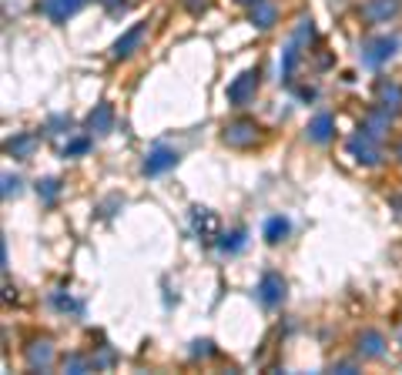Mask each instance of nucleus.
Here are the masks:
<instances>
[{
  "instance_id": "nucleus-1",
  "label": "nucleus",
  "mask_w": 402,
  "mask_h": 375,
  "mask_svg": "<svg viewBox=\"0 0 402 375\" xmlns=\"http://www.w3.org/2000/svg\"><path fill=\"white\" fill-rule=\"evenodd\" d=\"M349 154L362 165H379V158H383L379 138H372L369 131H359L355 138H349Z\"/></svg>"
},
{
  "instance_id": "nucleus-2",
  "label": "nucleus",
  "mask_w": 402,
  "mask_h": 375,
  "mask_svg": "<svg viewBox=\"0 0 402 375\" xmlns=\"http://www.w3.org/2000/svg\"><path fill=\"white\" fill-rule=\"evenodd\" d=\"M396 47H399V38H372V40H365V47H362V64L365 67H379V64H385L389 57L396 54Z\"/></svg>"
},
{
  "instance_id": "nucleus-3",
  "label": "nucleus",
  "mask_w": 402,
  "mask_h": 375,
  "mask_svg": "<svg viewBox=\"0 0 402 375\" xmlns=\"http://www.w3.org/2000/svg\"><path fill=\"white\" fill-rule=\"evenodd\" d=\"M221 141H225L228 148H251V144L258 141V124H255V121H235V124L225 128Z\"/></svg>"
},
{
  "instance_id": "nucleus-4",
  "label": "nucleus",
  "mask_w": 402,
  "mask_h": 375,
  "mask_svg": "<svg viewBox=\"0 0 402 375\" xmlns=\"http://www.w3.org/2000/svg\"><path fill=\"white\" fill-rule=\"evenodd\" d=\"M402 10V0H365L362 3V17L369 24H389L396 20Z\"/></svg>"
},
{
  "instance_id": "nucleus-5",
  "label": "nucleus",
  "mask_w": 402,
  "mask_h": 375,
  "mask_svg": "<svg viewBox=\"0 0 402 375\" xmlns=\"http://www.w3.org/2000/svg\"><path fill=\"white\" fill-rule=\"evenodd\" d=\"M255 88H258V71H245V74H238L228 84V101L235 104V108H242V104H249V101H251Z\"/></svg>"
},
{
  "instance_id": "nucleus-6",
  "label": "nucleus",
  "mask_w": 402,
  "mask_h": 375,
  "mask_svg": "<svg viewBox=\"0 0 402 375\" xmlns=\"http://www.w3.org/2000/svg\"><path fill=\"white\" fill-rule=\"evenodd\" d=\"M144 34H148V20H141V24H134L131 31H124L121 38L115 40V47H111V54L121 60V57H131L137 47H141V40H144Z\"/></svg>"
},
{
  "instance_id": "nucleus-7",
  "label": "nucleus",
  "mask_w": 402,
  "mask_h": 375,
  "mask_svg": "<svg viewBox=\"0 0 402 375\" xmlns=\"http://www.w3.org/2000/svg\"><path fill=\"white\" fill-rule=\"evenodd\" d=\"M81 7H84V0H40L44 17H51L54 24H64L67 17H74Z\"/></svg>"
},
{
  "instance_id": "nucleus-8",
  "label": "nucleus",
  "mask_w": 402,
  "mask_h": 375,
  "mask_svg": "<svg viewBox=\"0 0 402 375\" xmlns=\"http://www.w3.org/2000/svg\"><path fill=\"white\" fill-rule=\"evenodd\" d=\"M178 165V151H171V148H154L148 158H144V174L148 178H154V174H161V171H168V168H174Z\"/></svg>"
},
{
  "instance_id": "nucleus-9",
  "label": "nucleus",
  "mask_w": 402,
  "mask_h": 375,
  "mask_svg": "<svg viewBox=\"0 0 402 375\" xmlns=\"http://www.w3.org/2000/svg\"><path fill=\"white\" fill-rule=\"evenodd\" d=\"M258 299L265 301V305H278V301L285 299V281H282V275H275V272L262 275V281H258Z\"/></svg>"
},
{
  "instance_id": "nucleus-10",
  "label": "nucleus",
  "mask_w": 402,
  "mask_h": 375,
  "mask_svg": "<svg viewBox=\"0 0 402 375\" xmlns=\"http://www.w3.org/2000/svg\"><path fill=\"white\" fill-rule=\"evenodd\" d=\"M111 124H115V111H111V104H97L91 117H87V128L94 134H108L111 131Z\"/></svg>"
},
{
  "instance_id": "nucleus-11",
  "label": "nucleus",
  "mask_w": 402,
  "mask_h": 375,
  "mask_svg": "<svg viewBox=\"0 0 402 375\" xmlns=\"http://www.w3.org/2000/svg\"><path fill=\"white\" fill-rule=\"evenodd\" d=\"M275 17H278V10L268 3V0H258V3H251V14L249 20L255 24V27H262V31H268L271 24H275Z\"/></svg>"
},
{
  "instance_id": "nucleus-12",
  "label": "nucleus",
  "mask_w": 402,
  "mask_h": 375,
  "mask_svg": "<svg viewBox=\"0 0 402 375\" xmlns=\"http://www.w3.org/2000/svg\"><path fill=\"white\" fill-rule=\"evenodd\" d=\"M51 362H54L51 342H34V349L27 352V365H31V369H51Z\"/></svg>"
},
{
  "instance_id": "nucleus-13",
  "label": "nucleus",
  "mask_w": 402,
  "mask_h": 375,
  "mask_svg": "<svg viewBox=\"0 0 402 375\" xmlns=\"http://www.w3.org/2000/svg\"><path fill=\"white\" fill-rule=\"evenodd\" d=\"M332 128H335V121H332L328 114H319V117L308 124V138H312L315 144H326L328 138H332Z\"/></svg>"
},
{
  "instance_id": "nucleus-14",
  "label": "nucleus",
  "mask_w": 402,
  "mask_h": 375,
  "mask_svg": "<svg viewBox=\"0 0 402 375\" xmlns=\"http://www.w3.org/2000/svg\"><path fill=\"white\" fill-rule=\"evenodd\" d=\"M359 352H362V358H379L385 352V338L379 332H365L359 338Z\"/></svg>"
},
{
  "instance_id": "nucleus-15",
  "label": "nucleus",
  "mask_w": 402,
  "mask_h": 375,
  "mask_svg": "<svg viewBox=\"0 0 402 375\" xmlns=\"http://www.w3.org/2000/svg\"><path fill=\"white\" fill-rule=\"evenodd\" d=\"M288 218H282V215H275V218H268L265 222V242H271V244H278L282 238L288 235Z\"/></svg>"
},
{
  "instance_id": "nucleus-16",
  "label": "nucleus",
  "mask_w": 402,
  "mask_h": 375,
  "mask_svg": "<svg viewBox=\"0 0 402 375\" xmlns=\"http://www.w3.org/2000/svg\"><path fill=\"white\" fill-rule=\"evenodd\" d=\"M379 104H383V108H399L402 104V88L399 84L383 81V84H379Z\"/></svg>"
},
{
  "instance_id": "nucleus-17",
  "label": "nucleus",
  "mask_w": 402,
  "mask_h": 375,
  "mask_svg": "<svg viewBox=\"0 0 402 375\" xmlns=\"http://www.w3.org/2000/svg\"><path fill=\"white\" fill-rule=\"evenodd\" d=\"M194 228H198V235L211 238V235L218 231V218H215L211 211H194Z\"/></svg>"
},
{
  "instance_id": "nucleus-18",
  "label": "nucleus",
  "mask_w": 402,
  "mask_h": 375,
  "mask_svg": "<svg viewBox=\"0 0 402 375\" xmlns=\"http://www.w3.org/2000/svg\"><path fill=\"white\" fill-rule=\"evenodd\" d=\"M31 148H34V134H20V138H14V141L7 144V151H10L14 158H20V154H31Z\"/></svg>"
},
{
  "instance_id": "nucleus-19",
  "label": "nucleus",
  "mask_w": 402,
  "mask_h": 375,
  "mask_svg": "<svg viewBox=\"0 0 402 375\" xmlns=\"http://www.w3.org/2000/svg\"><path fill=\"white\" fill-rule=\"evenodd\" d=\"M218 244H221V251H238V248L245 244V231H231V235H225Z\"/></svg>"
},
{
  "instance_id": "nucleus-20",
  "label": "nucleus",
  "mask_w": 402,
  "mask_h": 375,
  "mask_svg": "<svg viewBox=\"0 0 402 375\" xmlns=\"http://www.w3.org/2000/svg\"><path fill=\"white\" fill-rule=\"evenodd\" d=\"M87 148H91V141H87V138H74V141L64 148V154H67V158H71V154H84Z\"/></svg>"
},
{
  "instance_id": "nucleus-21",
  "label": "nucleus",
  "mask_w": 402,
  "mask_h": 375,
  "mask_svg": "<svg viewBox=\"0 0 402 375\" xmlns=\"http://www.w3.org/2000/svg\"><path fill=\"white\" fill-rule=\"evenodd\" d=\"M64 369H71V372H87V358H81V356L64 358Z\"/></svg>"
},
{
  "instance_id": "nucleus-22",
  "label": "nucleus",
  "mask_w": 402,
  "mask_h": 375,
  "mask_svg": "<svg viewBox=\"0 0 402 375\" xmlns=\"http://www.w3.org/2000/svg\"><path fill=\"white\" fill-rule=\"evenodd\" d=\"M20 191V178H10V174H7V178H3V198H10V194H17Z\"/></svg>"
},
{
  "instance_id": "nucleus-23",
  "label": "nucleus",
  "mask_w": 402,
  "mask_h": 375,
  "mask_svg": "<svg viewBox=\"0 0 402 375\" xmlns=\"http://www.w3.org/2000/svg\"><path fill=\"white\" fill-rule=\"evenodd\" d=\"M37 191H44V198H54V194H58V181H44Z\"/></svg>"
},
{
  "instance_id": "nucleus-24",
  "label": "nucleus",
  "mask_w": 402,
  "mask_h": 375,
  "mask_svg": "<svg viewBox=\"0 0 402 375\" xmlns=\"http://www.w3.org/2000/svg\"><path fill=\"white\" fill-rule=\"evenodd\" d=\"M185 7H188L192 14H198V10H205V7H208V0H185Z\"/></svg>"
},
{
  "instance_id": "nucleus-25",
  "label": "nucleus",
  "mask_w": 402,
  "mask_h": 375,
  "mask_svg": "<svg viewBox=\"0 0 402 375\" xmlns=\"http://www.w3.org/2000/svg\"><path fill=\"white\" fill-rule=\"evenodd\" d=\"M238 3H249V7H251V3H258V0H238Z\"/></svg>"
},
{
  "instance_id": "nucleus-26",
  "label": "nucleus",
  "mask_w": 402,
  "mask_h": 375,
  "mask_svg": "<svg viewBox=\"0 0 402 375\" xmlns=\"http://www.w3.org/2000/svg\"><path fill=\"white\" fill-rule=\"evenodd\" d=\"M399 158H402V144H399Z\"/></svg>"
}]
</instances>
